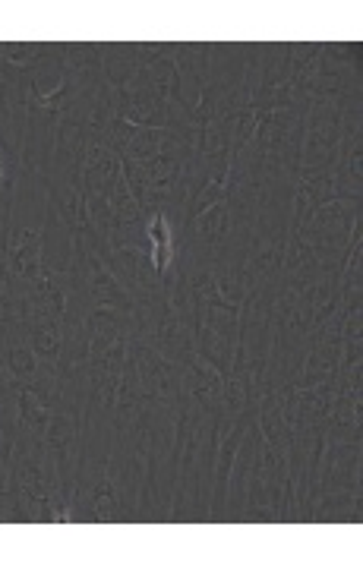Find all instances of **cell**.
Here are the masks:
<instances>
[{
  "label": "cell",
  "instance_id": "7a4b0ae2",
  "mask_svg": "<svg viewBox=\"0 0 363 568\" xmlns=\"http://www.w3.org/2000/svg\"><path fill=\"white\" fill-rule=\"evenodd\" d=\"M0 180H4V171H0Z\"/></svg>",
  "mask_w": 363,
  "mask_h": 568
},
{
  "label": "cell",
  "instance_id": "6da1fadb",
  "mask_svg": "<svg viewBox=\"0 0 363 568\" xmlns=\"http://www.w3.org/2000/svg\"><path fill=\"white\" fill-rule=\"evenodd\" d=\"M149 237H152V243H155V269L158 272H165L168 269V262H171V234H168V221L165 218H155L152 221V228H149Z\"/></svg>",
  "mask_w": 363,
  "mask_h": 568
}]
</instances>
